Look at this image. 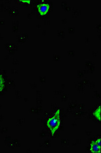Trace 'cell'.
<instances>
[{
    "mask_svg": "<svg viewBox=\"0 0 101 153\" xmlns=\"http://www.w3.org/2000/svg\"><path fill=\"white\" fill-rule=\"evenodd\" d=\"M61 121L60 117V110L58 109L53 116L51 117L47 120V126L51 131V133L52 136H53L58 130L61 126Z\"/></svg>",
    "mask_w": 101,
    "mask_h": 153,
    "instance_id": "obj_1",
    "label": "cell"
},
{
    "mask_svg": "<svg viewBox=\"0 0 101 153\" xmlns=\"http://www.w3.org/2000/svg\"><path fill=\"white\" fill-rule=\"evenodd\" d=\"M37 8L41 16H45L50 9V5L46 3L40 4L37 5Z\"/></svg>",
    "mask_w": 101,
    "mask_h": 153,
    "instance_id": "obj_2",
    "label": "cell"
},
{
    "mask_svg": "<svg viewBox=\"0 0 101 153\" xmlns=\"http://www.w3.org/2000/svg\"><path fill=\"white\" fill-rule=\"evenodd\" d=\"M90 150L92 153H101V146L98 145L96 141H92L91 143Z\"/></svg>",
    "mask_w": 101,
    "mask_h": 153,
    "instance_id": "obj_3",
    "label": "cell"
},
{
    "mask_svg": "<svg viewBox=\"0 0 101 153\" xmlns=\"http://www.w3.org/2000/svg\"><path fill=\"white\" fill-rule=\"evenodd\" d=\"M92 114L96 119L99 120L100 122L101 121V106L100 105L94 110V112L92 113Z\"/></svg>",
    "mask_w": 101,
    "mask_h": 153,
    "instance_id": "obj_4",
    "label": "cell"
},
{
    "mask_svg": "<svg viewBox=\"0 0 101 153\" xmlns=\"http://www.w3.org/2000/svg\"><path fill=\"white\" fill-rule=\"evenodd\" d=\"M5 87V81L3 76L2 75H0V91L3 90L4 88Z\"/></svg>",
    "mask_w": 101,
    "mask_h": 153,
    "instance_id": "obj_5",
    "label": "cell"
},
{
    "mask_svg": "<svg viewBox=\"0 0 101 153\" xmlns=\"http://www.w3.org/2000/svg\"><path fill=\"white\" fill-rule=\"evenodd\" d=\"M21 2H23V3H25L27 4H30L31 2V1H30V0H28V1H26V0H25V1H20Z\"/></svg>",
    "mask_w": 101,
    "mask_h": 153,
    "instance_id": "obj_6",
    "label": "cell"
}]
</instances>
